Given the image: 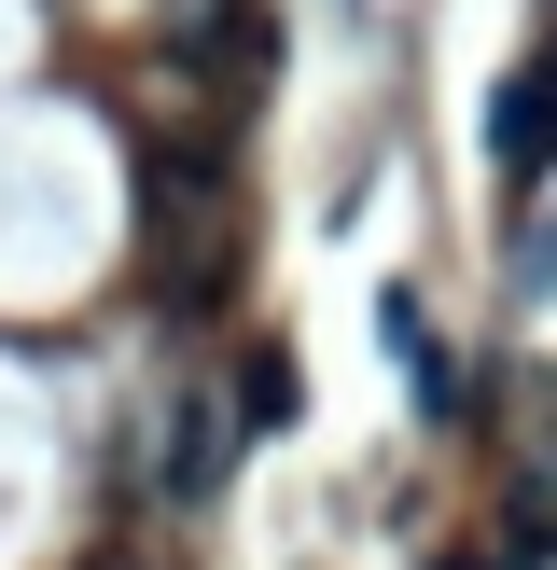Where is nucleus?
<instances>
[{
	"label": "nucleus",
	"instance_id": "obj_1",
	"mask_svg": "<svg viewBox=\"0 0 557 570\" xmlns=\"http://www.w3.org/2000/svg\"><path fill=\"white\" fill-rule=\"evenodd\" d=\"M488 181L501 195H544L557 181V42L488 83Z\"/></svg>",
	"mask_w": 557,
	"mask_h": 570
},
{
	"label": "nucleus",
	"instance_id": "obj_2",
	"mask_svg": "<svg viewBox=\"0 0 557 570\" xmlns=\"http://www.w3.org/2000/svg\"><path fill=\"white\" fill-rule=\"evenodd\" d=\"M377 348L404 362L418 417H460V362H446V334H432V306H418V293H377Z\"/></svg>",
	"mask_w": 557,
	"mask_h": 570
},
{
	"label": "nucleus",
	"instance_id": "obj_3",
	"mask_svg": "<svg viewBox=\"0 0 557 570\" xmlns=\"http://www.w3.org/2000/svg\"><path fill=\"white\" fill-rule=\"evenodd\" d=\"M293 404H306V362L278 348V334L237 348V432H293Z\"/></svg>",
	"mask_w": 557,
	"mask_h": 570
}]
</instances>
